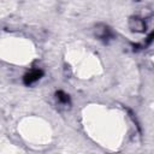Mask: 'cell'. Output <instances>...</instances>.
Listing matches in <instances>:
<instances>
[{
  "instance_id": "cell-4",
  "label": "cell",
  "mask_w": 154,
  "mask_h": 154,
  "mask_svg": "<svg viewBox=\"0 0 154 154\" xmlns=\"http://www.w3.org/2000/svg\"><path fill=\"white\" fill-rule=\"evenodd\" d=\"M37 57L35 43L20 35H5L0 37V60L14 66H26Z\"/></svg>"
},
{
  "instance_id": "cell-3",
  "label": "cell",
  "mask_w": 154,
  "mask_h": 154,
  "mask_svg": "<svg viewBox=\"0 0 154 154\" xmlns=\"http://www.w3.org/2000/svg\"><path fill=\"white\" fill-rule=\"evenodd\" d=\"M17 134L25 146L32 149L48 147L53 141V128L51 123L40 116H25L17 123Z\"/></svg>"
},
{
  "instance_id": "cell-1",
  "label": "cell",
  "mask_w": 154,
  "mask_h": 154,
  "mask_svg": "<svg viewBox=\"0 0 154 154\" xmlns=\"http://www.w3.org/2000/svg\"><path fill=\"white\" fill-rule=\"evenodd\" d=\"M81 123L85 135L106 150L117 152L126 141L129 132L126 116L114 106L85 105L81 112Z\"/></svg>"
},
{
  "instance_id": "cell-2",
  "label": "cell",
  "mask_w": 154,
  "mask_h": 154,
  "mask_svg": "<svg viewBox=\"0 0 154 154\" xmlns=\"http://www.w3.org/2000/svg\"><path fill=\"white\" fill-rule=\"evenodd\" d=\"M65 63L73 76L82 81H90L103 72V64L99 54L82 42H71L64 53Z\"/></svg>"
},
{
  "instance_id": "cell-5",
  "label": "cell",
  "mask_w": 154,
  "mask_h": 154,
  "mask_svg": "<svg viewBox=\"0 0 154 154\" xmlns=\"http://www.w3.org/2000/svg\"><path fill=\"white\" fill-rule=\"evenodd\" d=\"M24 152L20 147L14 144L10 138L6 136H0V154H13Z\"/></svg>"
}]
</instances>
